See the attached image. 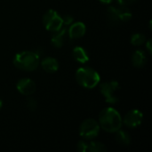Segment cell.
<instances>
[{
  "label": "cell",
  "mask_w": 152,
  "mask_h": 152,
  "mask_svg": "<svg viewBox=\"0 0 152 152\" xmlns=\"http://www.w3.org/2000/svg\"><path fill=\"white\" fill-rule=\"evenodd\" d=\"M100 126L108 133H115L122 126V118L120 114L113 108L102 110L99 115Z\"/></svg>",
  "instance_id": "6da1fadb"
},
{
  "label": "cell",
  "mask_w": 152,
  "mask_h": 152,
  "mask_svg": "<svg viewBox=\"0 0 152 152\" xmlns=\"http://www.w3.org/2000/svg\"><path fill=\"white\" fill-rule=\"evenodd\" d=\"M14 66L24 71H33L39 64V55L34 52L23 51L17 53L13 58Z\"/></svg>",
  "instance_id": "7a4b0ae2"
},
{
  "label": "cell",
  "mask_w": 152,
  "mask_h": 152,
  "mask_svg": "<svg viewBox=\"0 0 152 152\" xmlns=\"http://www.w3.org/2000/svg\"><path fill=\"white\" fill-rule=\"evenodd\" d=\"M76 79L81 86L92 89L99 84L101 81V77L94 69L80 68L76 72Z\"/></svg>",
  "instance_id": "3957f363"
},
{
  "label": "cell",
  "mask_w": 152,
  "mask_h": 152,
  "mask_svg": "<svg viewBox=\"0 0 152 152\" xmlns=\"http://www.w3.org/2000/svg\"><path fill=\"white\" fill-rule=\"evenodd\" d=\"M43 24L48 31L56 32L62 28V18L56 11L50 9L43 16Z\"/></svg>",
  "instance_id": "277c9868"
},
{
  "label": "cell",
  "mask_w": 152,
  "mask_h": 152,
  "mask_svg": "<svg viewBox=\"0 0 152 152\" xmlns=\"http://www.w3.org/2000/svg\"><path fill=\"white\" fill-rule=\"evenodd\" d=\"M100 132V125L96 120L93 118L86 119L82 122L79 127V134L81 137L86 140H92L99 134Z\"/></svg>",
  "instance_id": "5b68a950"
},
{
  "label": "cell",
  "mask_w": 152,
  "mask_h": 152,
  "mask_svg": "<svg viewBox=\"0 0 152 152\" xmlns=\"http://www.w3.org/2000/svg\"><path fill=\"white\" fill-rule=\"evenodd\" d=\"M119 88V84L117 81H110L102 83L100 86V92L105 97L106 102L114 104L118 102V98L115 95L116 92Z\"/></svg>",
  "instance_id": "8992f818"
},
{
  "label": "cell",
  "mask_w": 152,
  "mask_h": 152,
  "mask_svg": "<svg viewBox=\"0 0 152 152\" xmlns=\"http://www.w3.org/2000/svg\"><path fill=\"white\" fill-rule=\"evenodd\" d=\"M142 119H143L142 113L138 110H133L126 115L124 118V124L127 127L134 128L142 124Z\"/></svg>",
  "instance_id": "52a82bcc"
},
{
  "label": "cell",
  "mask_w": 152,
  "mask_h": 152,
  "mask_svg": "<svg viewBox=\"0 0 152 152\" xmlns=\"http://www.w3.org/2000/svg\"><path fill=\"white\" fill-rule=\"evenodd\" d=\"M17 90L23 95H32L36 91V85L30 78H21L16 85Z\"/></svg>",
  "instance_id": "ba28073f"
},
{
  "label": "cell",
  "mask_w": 152,
  "mask_h": 152,
  "mask_svg": "<svg viewBox=\"0 0 152 152\" xmlns=\"http://www.w3.org/2000/svg\"><path fill=\"white\" fill-rule=\"evenodd\" d=\"M86 30V25L83 22L77 21V22H75L74 24H72L69 27V36L70 38H74V39L80 38L85 35Z\"/></svg>",
  "instance_id": "9c48e42d"
},
{
  "label": "cell",
  "mask_w": 152,
  "mask_h": 152,
  "mask_svg": "<svg viewBox=\"0 0 152 152\" xmlns=\"http://www.w3.org/2000/svg\"><path fill=\"white\" fill-rule=\"evenodd\" d=\"M41 66H42V69L48 73L56 72L59 69V63L57 60L53 57L45 58L41 62Z\"/></svg>",
  "instance_id": "30bf717a"
},
{
  "label": "cell",
  "mask_w": 152,
  "mask_h": 152,
  "mask_svg": "<svg viewBox=\"0 0 152 152\" xmlns=\"http://www.w3.org/2000/svg\"><path fill=\"white\" fill-rule=\"evenodd\" d=\"M66 31H67V28H66V26H65L64 28H61L58 31L54 32V34H53V36L52 37V39H51V42H52V44L53 45L54 47L61 48L63 45V44H64V37H65Z\"/></svg>",
  "instance_id": "8fae6325"
},
{
  "label": "cell",
  "mask_w": 152,
  "mask_h": 152,
  "mask_svg": "<svg viewBox=\"0 0 152 152\" xmlns=\"http://www.w3.org/2000/svg\"><path fill=\"white\" fill-rule=\"evenodd\" d=\"M132 62L135 68H142L146 63V54L142 50H137L132 56Z\"/></svg>",
  "instance_id": "7c38bea8"
},
{
  "label": "cell",
  "mask_w": 152,
  "mask_h": 152,
  "mask_svg": "<svg viewBox=\"0 0 152 152\" xmlns=\"http://www.w3.org/2000/svg\"><path fill=\"white\" fill-rule=\"evenodd\" d=\"M72 54L74 59L80 62V63H86L89 61V56L86 53V51L80 46H77L73 49L72 51Z\"/></svg>",
  "instance_id": "4fadbf2b"
},
{
  "label": "cell",
  "mask_w": 152,
  "mask_h": 152,
  "mask_svg": "<svg viewBox=\"0 0 152 152\" xmlns=\"http://www.w3.org/2000/svg\"><path fill=\"white\" fill-rule=\"evenodd\" d=\"M116 13L120 21H128L132 18V12L126 8V6L115 7Z\"/></svg>",
  "instance_id": "5bb4252c"
},
{
  "label": "cell",
  "mask_w": 152,
  "mask_h": 152,
  "mask_svg": "<svg viewBox=\"0 0 152 152\" xmlns=\"http://www.w3.org/2000/svg\"><path fill=\"white\" fill-rule=\"evenodd\" d=\"M116 133V141L121 144V145H125V146H127L130 144L131 142V137L129 135L128 133H126V131H123V130H118Z\"/></svg>",
  "instance_id": "9a60e30c"
},
{
  "label": "cell",
  "mask_w": 152,
  "mask_h": 152,
  "mask_svg": "<svg viewBox=\"0 0 152 152\" xmlns=\"http://www.w3.org/2000/svg\"><path fill=\"white\" fill-rule=\"evenodd\" d=\"M106 151V146L100 142H92L87 147V151L90 152H105Z\"/></svg>",
  "instance_id": "2e32d148"
},
{
  "label": "cell",
  "mask_w": 152,
  "mask_h": 152,
  "mask_svg": "<svg viewBox=\"0 0 152 152\" xmlns=\"http://www.w3.org/2000/svg\"><path fill=\"white\" fill-rule=\"evenodd\" d=\"M145 36L143 34H140V33H136L134 34L131 37V44L134 45H141L142 44L145 43Z\"/></svg>",
  "instance_id": "e0dca14e"
},
{
  "label": "cell",
  "mask_w": 152,
  "mask_h": 152,
  "mask_svg": "<svg viewBox=\"0 0 152 152\" xmlns=\"http://www.w3.org/2000/svg\"><path fill=\"white\" fill-rule=\"evenodd\" d=\"M27 107L29 110L31 111H34L37 110V101L32 98V97H29L28 100H27Z\"/></svg>",
  "instance_id": "ac0fdd59"
},
{
  "label": "cell",
  "mask_w": 152,
  "mask_h": 152,
  "mask_svg": "<svg viewBox=\"0 0 152 152\" xmlns=\"http://www.w3.org/2000/svg\"><path fill=\"white\" fill-rule=\"evenodd\" d=\"M87 147H88V143L85 142L84 141H80V142H78V143H77V151L80 152L87 151Z\"/></svg>",
  "instance_id": "d6986e66"
},
{
  "label": "cell",
  "mask_w": 152,
  "mask_h": 152,
  "mask_svg": "<svg viewBox=\"0 0 152 152\" xmlns=\"http://www.w3.org/2000/svg\"><path fill=\"white\" fill-rule=\"evenodd\" d=\"M73 22V17L71 15H65L62 18V25L63 26H69Z\"/></svg>",
  "instance_id": "ffe728a7"
},
{
  "label": "cell",
  "mask_w": 152,
  "mask_h": 152,
  "mask_svg": "<svg viewBox=\"0 0 152 152\" xmlns=\"http://www.w3.org/2000/svg\"><path fill=\"white\" fill-rule=\"evenodd\" d=\"M117 1L121 6H127V5L134 3L136 0H117Z\"/></svg>",
  "instance_id": "44dd1931"
},
{
  "label": "cell",
  "mask_w": 152,
  "mask_h": 152,
  "mask_svg": "<svg viewBox=\"0 0 152 152\" xmlns=\"http://www.w3.org/2000/svg\"><path fill=\"white\" fill-rule=\"evenodd\" d=\"M146 48L148 50V53L150 54H151L152 53V40L151 39H149L146 43Z\"/></svg>",
  "instance_id": "7402d4cb"
},
{
  "label": "cell",
  "mask_w": 152,
  "mask_h": 152,
  "mask_svg": "<svg viewBox=\"0 0 152 152\" xmlns=\"http://www.w3.org/2000/svg\"><path fill=\"white\" fill-rule=\"evenodd\" d=\"M102 3H103V4H110V3H111L112 2V0H100Z\"/></svg>",
  "instance_id": "603a6c76"
},
{
  "label": "cell",
  "mask_w": 152,
  "mask_h": 152,
  "mask_svg": "<svg viewBox=\"0 0 152 152\" xmlns=\"http://www.w3.org/2000/svg\"><path fill=\"white\" fill-rule=\"evenodd\" d=\"M2 106H3V101H2L1 98H0V109L2 108Z\"/></svg>",
  "instance_id": "cb8c5ba5"
}]
</instances>
